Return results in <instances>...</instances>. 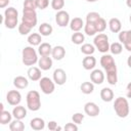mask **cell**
Listing matches in <instances>:
<instances>
[{
    "instance_id": "obj_1",
    "label": "cell",
    "mask_w": 131,
    "mask_h": 131,
    "mask_svg": "<svg viewBox=\"0 0 131 131\" xmlns=\"http://www.w3.org/2000/svg\"><path fill=\"white\" fill-rule=\"evenodd\" d=\"M114 110L119 118H126L130 113V106L128 100L121 96L116 98L114 102Z\"/></svg>"
},
{
    "instance_id": "obj_2",
    "label": "cell",
    "mask_w": 131,
    "mask_h": 131,
    "mask_svg": "<svg viewBox=\"0 0 131 131\" xmlns=\"http://www.w3.org/2000/svg\"><path fill=\"white\" fill-rule=\"evenodd\" d=\"M21 57H23V63L28 67L34 66L39 60L37 51L33 48V46L24 47V49L21 51Z\"/></svg>"
},
{
    "instance_id": "obj_3",
    "label": "cell",
    "mask_w": 131,
    "mask_h": 131,
    "mask_svg": "<svg viewBox=\"0 0 131 131\" xmlns=\"http://www.w3.org/2000/svg\"><path fill=\"white\" fill-rule=\"evenodd\" d=\"M26 100H27V106L30 111L37 112V111L40 110V107H41V98H40V94H39L38 91H36V90L29 91L27 93Z\"/></svg>"
},
{
    "instance_id": "obj_4",
    "label": "cell",
    "mask_w": 131,
    "mask_h": 131,
    "mask_svg": "<svg viewBox=\"0 0 131 131\" xmlns=\"http://www.w3.org/2000/svg\"><path fill=\"white\" fill-rule=\"evenodd\" d=\"M93 45L99 52L106 53L110 50V42L107 35L103 33H99L98 35H96L93 40Z\"/></svg>"
},
{
    "instance_id": "obj_5",
    "label": "cell",
    "mask_w": 131,
    "mask_h": 131,
    "mask_svg": "<svg viewBox=\"0 0 131 131\" xmlns=\"http://www.w3.org/2000/svg\"><path fill=\"white\" fill-rule=\"evenodd\" d=\"M38 18H37V12L33 9H24L23 10V16H21V23L26 24L30 28H34L37 25Z\"/></svg>"
},
{
    "instance_id": "obj_6",
    "label": "cell",
    "mask_w": 131,
    "mask_h": 131,
    "mask_svg": "<svg viewBox=\"0 0 131 131\" xmlns=\"http://www.w3.org/2000/svg\"><path fill=\"white\" fill-rule=\"evenodd\" d=\"M100 64L106 73L117 71V66H116L115 59L111 54H103L100 57Z\"/></svg>"
},
{
    "instance_id": "obj_7",
    "label": "cell",
    "mask_w": 131,
    "mask_h": 131,
    "mask_svg": "<svg viewBox=\"0 0 131 131\" xmlns=\"http://www.w3.org/2000/svg\"><path fill=\"white\" fill-rule=\"evenodd\" d=\"M39 86L44 94H51L55 89V83L48 77H43L39 80Z\"/></svg>"
},
{
    "instance_id": "obj_8",
    "label": "cell",
    "mask_w": 131,
    "mask_h": 131,
    "mask_svg": "<svg viewBox=\"0 0 131 131\" xmlns=\"http://www.w3.org/2000/svg\"><path fill=\"white\" fill-rule=\"evenodd\" d=\"M55 21L57 24V26L63 28V27H67L68 25H70V14L68 11L66 10H59L57 11V13L55 14Z\"/></svg>"
},
{
    "instance_id": "obj_9",
    "label": "cell",
    "mask_w": 131,
    "mask_h": 131,
    "mask_svg": "<svg viewBox=\"0 0 131 131\" xmlns=\"http://www.w3.org/2000/svg\"><path fill=\"white\" fill-rule=\"evenodd\" d=\"M6 100L10 105H18L21 101V94L17 90H10L6 94Z\"/></svg>"
},
{
    "instance_id": "obj_10",
    "label": "cell",
    "mask_w": 131,
    "mask_h": 131,
    "mask_svg": "<svg viewBox=\"0 0 131 131\" xmlns=\"http://www.w3.org/2000/svg\"><path fill=\"white\" fill-rule=\"evenodd\" d=\"M119 41L122 43L126 50L131 52V30L122 31L119 33Z\"/></svg>"
},
{
    "instance_id": "obj_11",
    "label": "cell",
    "mask_w": 131,
    "mask_h": 131,
    "mask_svg": "<svg viewBox=\"0 0 131 131\" xmlns=\"http://www.w3.org/2000/svg\"><path fill=\"white\" fill-rule=\"evenodd\" d=\"M84 112L89 117H96V116L99 115L100 108H99V106L95 102L89 101V102L85 103V105H84Z\"/></svg>"
},
{
    "instance_id": "obj_12",
    "label": "cell",
    "mask_w": 131,
    "mask_h": 131,
    "mask_svg": "<svg viewBox=\"0 0 131 131\" xmlns=\"http://www.w3.org/2000/svg\"><path fill=\"white\" fill-rule=\"evenodd\" d=\"M67 79H68V77H67V73L64 72V70H62V69L54 70V72H53V81H54L55 84L61 86L67 82Z\"/></svg>"
},
{
    "instance_id": "obj_13",
    "label": "cell",
    "mask_w": 131,
    "mask_h": 131,
    "mask_svg": "<svg viewBox=\"0 0 131 131\" xmlns=\"http://www.w3.org/2000/svg\"><path fill=\"white\" fill-rule=\"evenodd\" d=\"M90 80L92 83L94 84H97V85H100L103 83L104 81V74L101 70H98V69H95L91 72L90 74Z\"/></svg>"
},
{
    "instance_id": "obj_14",
    "label": "cell",
    "mask_w": 131,
    "mask_h": 131,
    "mask_svg": "<svg viewBox=\"0 0 131 131\" xmlns=\"http://www.w3.org/2000/svg\"><path fill=\"white\" fill-rule=\"evenodd\" d=\"M28 77L31 81H39L42 78V73H41V69L37 68V67H30L28 72Z\"/></svg>"
},
{
    "instance_id": "obj_15",
    "label": "cell",
    "mask_w": 131,
    "mask_h": 131,
    "mask_svg": "<svg viewBox=\"0 0 131 131\" xmlns=\"http://www.w3.org/2000/svg\"><path fill=\"white\" fill-rule=\"evenodd\" d=\"M82 66L85 70H93L96 66V58L93 55H86L82 60Z\"/></svg>"
},
{
    "instance_id": "obj_16",
    "label": "cell",
    "mask_w": 131,
    "mask_h": 131,
    "mask_svg": "<svg viewBox=\"0 0 131 131\" xmlns=\"http://www.w3.org/2000/svg\"><path fill=\"white\" fill-rule=\"evenodd\" d=\"M38 66L42 71H48L52 67V58L50 56H41L38 60Z\"/></svg>"
},
{
    "instance_id": "obj_17",
    "label": "cell",
    "mask_w": 131,
    "mask_h": 131,
    "mask_svg": "<svg viewBox=\"0 0 131 131\" xmlns=\"http://www.w3.org/2000/svg\"><path fill=\"white\" fill-rule=\"evenodd\" d=\"M66 55V49L63 46H60V45H57V46H54L52 48V53H51V56L52 58H54L55 60H61Z\"/></svg>"
},
{
    "instance_id": "obj_18",
    "label": "cell",
    "mask_w": 131,
    "mask_h": 131,
    "mask_svg": "<svg viewBox=\"0 0 131 131\" xmlns=\"http://www.w3.org/2000/svg\"><path fill=\"white\" fill-rule=\"evenodd\" d=\"M12 116L14 119H18V120H23L27 117V110L25 106L23 105H15L12 110Z\"/></svg>"
},
{
    "instance_id": "obj_19",
    "label": "cell",
    "mask_w": 131,
    "mask_h": 131,
    "mask_svg": "<svg viewBox=\"0 0 131 131\" xmlns=\"http://www.w3.org/2000/svg\"><path fill=\"white\" fill-rule=\"evenodd\" d=\"M52 46L47 43V42H43L39 45L38 47V53L41 55V56H50L51 53H52Z\"/></svg>"
},
{
    "instance_id": "obj_20",
    "label": "cell",
    "mask_w": 131,
    "mask_h": 131,
    "mask_svg": "<svg viewBox=\"0 0 131 131\" xmlns=\"http://www.w3.org/2000/svg\"><path fill=\"white\" fill-rule=\"evenodd\" d=\"M84 27V21L81 17H74L70 21V29L73 32H80V30Z\"/></svg>"
},
{
    "instance_id": "obj_21",
    "label": "cell",
    "mask_w": 131,
    "mask_h": 131,
    "mask_svg": "<svg viewBox=\"0 0 131 131\" xmlns=\"http://www.w3.org/2000/svg\"><path fill=\"white\" fill-rule=\"evenodd\" d=\"M30 126L33 130L39 131L45 128V121L42 118H34L30 121Z\"/></svg>"
},
{
    "instance_id": "obj_22",
    "label": "cell",
    "mask_w": 131,
    "mask_h": 131,
    "mask_svg": "<svg viewBox=\"0 0 131 131\" xmlns=\"http://www.w3.org/2000/svg\"><path fill=\"white\" fill-rule=\"evenodd\" d=\"M108 28L111 30V32L113 33H120L121 29H122V24L121 20L117 17H113L110 19L108 21Z\"/></svg>"
},
{
    "instance_id": "obj_23",
    "label": "cell",
    "mask_w": 131,
    "mask_h": 131,
    "mask_svg": "<svg viewBox=\"0 0 131 131\" xmlns=\"http://www.w3.org/2000/svg\"><path fill=\"white\" fill-rule=\"evenodd\" d=\"M13 85L17 88V89H25L28 87L29 85V81L26 77L24 76H16L13 79Z\"/></svg>"
},
{
    "instance_id": "obj_24",
    "label": "cell",
    "mask_w": 131,
    "mask_h": 131,
    "mask_svg": "<svg viewBox=\"0 0 131 131\" xmlns=\"http://www.w3.org/2000/svg\"><path fill=\"white\" fill-rule=\"evenodd\" d=\"M100 98L104 101V102H110L114 99V92L111 88L108 87H104L100 90Z\"/></svg>"
},
{
    "instance_id": "obj_25",
    "label": "cell",
    "mask_w": 131,
    "mask_h": 131,
    "mask_svg": "<svg viewBox=\"0 0 131 131\" xmlns=\"http://www.w3.org/2000/svg\"><path fill=\"white\" fill-rule=\"evenodd\" d=\"M18 23V18L17 16H11V15H4V25L7 29H14L16 28Z\"/></svg>"
},
{
    "instance_id": "obj_26",
    "label": "cell",
    "mask_w": 131,
    "mask_h": 131,
    "mask_svg": "<svg viewBox=\"0 0 131 131\" xmlns=\"http://www.w3.org/2000/svg\"><path fill=\"white\" fill-rule=\"evenodd\" d=\"M41 34L39 33H32L29 35L28 37V42L31 46H39L41 44L42 38H41Z\"/></svg>"
},
{
    "instance_id": "obj_27",
    "label": "cell",
    "mask_w": 131,
    "mask_h": 131,
    "mask_svg": "<svg viewBox=\"0 0 131 131\" xmlns=\"http://www.w3.org/2000/svg\"><path fill=\"white\" fill-rule=\"evenodd\" d=\"M9 130L10 131H23L25 130V124L21 120L14 119L9 123Z\"/></svg>"
},
{
    "instance_id": "obj_28",
    "label": "cell",
    "mask_w": 131,
    "mask_h": 131,
    "mask_svg": "<svg viewBox=\"0 0 131 131\" xmlns=\"http://www.w3.org/2000/svg\"><path fill=\"white\" fill-rule=\"evenodd\" d=\"M52 31H53V28L48 23H43L39 26V33L42 36H50L52 34Z\"/></svg>"
},
{
    "instance_id": "obj_29",
    "label": "cell",
    "mask_w": 131,
    "mask_h": 131,
    "mask_svg": "<svg viewBox=\"0 0 131 131\" xmlns=\"http://www.w3.org/2000/svg\"><path fill=\"white\" fill-rule=\"evenodd\" d=\"M12 113L10 114L8 111H2L0 112V124L1 125H6L11 122L12 119Z\"/></svg>"
},
{
    "instance_id": "obj_30",
    "label": "cell",
    "mask_w": 131,
    "mask_h": 131,
    "mask_svg": "<svg viewBox=\"0 0 131 131\" xmlns=\"http://www.w3.org/2000/svg\"><path fill=\"white\" fill-rule=\"evenodd\" d=\"M82 93L84 94H91L94 90V83L92 82H83L80 86Z\"/></svg>"
},
{
    "instance_id": "obj_31",
    "label": "cell",
    "mask_w": 131,
    "mask_h": 131,
    "mask_svg": "<svg viewBox=\"0 0 131 131\" xmlns=\"http://www.w3.org/2000/svg\"><path fill=\"white\" fill-rule=\"evenodd\" d=\"M71 40H72V42H73L74 44H76V45H81V44L85 41V36H84V34L81 33V32H75V33L72 35Z\"/></svg>"
},
{
    "instance_id": "obj_32",
    "label": "cell",
    "mask_w": 131,
    "mask_h": 131,
    "mask_svg": "<svg viewBox=\"0 0 131 131\" xmlns=\"http://www.w3.org/2000/svg\"><path fill=\"white\" fill-rule=\"evenodd\" d=\"M95 51V46L90 43H85L81 46V52L85 55H92Z\"/></svg>"
},
{
    "instance_id": "obj_33",
    "label": "cell",
    "mask_w": 131,
    "mask_h": 131,
    "mask_svg": "<svg viewBox=\"0 0 131 131\" xmlns=\"http://www.w3.org/2000/svg\"><path fill=\"white\" fill-rule=\"evenodd\" d=\"M110 51L115 54V55H118V54H121L122 51H123V45L122 43L120 42H114L110 45Z\"/></svg>"
},
{
    "instance_id": "obj_34",
    "label": "cell",
    "mask_w": 131,
    "mask_h": 131,
    "mask_svg": "<svg viewBox=\"0 0 131 131\" xmlns=\"http://www.w3.org/2000/svg\"><path fill=\"white\" fill-rule=\"evenodd\" d=\"M84 32L88 36H94L97 33L96 28H95V24L86 23V25H84Z\"/></svg>"
},
{
    "instance_id": "obj_35",
    "label": "cell",
    "mask_w": 131,
    "mask_h": 131,
    "mask_svg": "<svg viewBox=\"0 0 131 131\" xmlns=\"http://www.w3.org/2000/svg\"><path fill=\"white\" fill-rule=\"evenodd\" d=\"M100 14L98 12H95V11H91L89 13H87L86 15V23H92V24H95L99 18H100Z\"/></svg>"
},
{
    "instance_id": "obj_36",
    "label": "cell",
    "mask_w": 131,
    "mask_h": 131,
    "mask_svg": "<svg viewBox=\"0 0 131 131\" xmlns=\"http://www.w3.org/2000/svg\"><path fill=\"white\" fill-rule=\"evenodd\" d=\"M106 80H107L108 84L115 86L117 84V82H118V74H117V71L116 72L106 73Z\"/></svg>"
},
{
    "instance_id": "obj_37",
    "label": "cell",
    "mask_w": 131,
    "mask_h": 131,
    "mask_svg": "<svg viewBox=\"0 0 131 131\" xmlns=\"http://www.w3.org/2000/svg\"><path fill=\"white\" fill-rule=\"evenodd\" d=\"M95 28H96V31L97 33H102L105 29H106V21L104 18L100 17L96 23H95Z\"/></svg>"
},
{
    "instance_id": "obj_38",
    "label": "cell",
    "mask_w": 131,
    "mask_h": 131,
    "mask_svg": "<svg viewBox=\"0 0 131 131\" xmlns=\"http://www.w3.org/2000/svg\"><path fill=\"white\" fill-rule=\"evenodd\" d=\"M64 6V0H51V7L54 10H61Z\"/></svg>"
},
{
    "instance_id": "obj_39",
    "label": "cell",
    "mask_w": 131,
    "mask_h": 131,
    "mask_svg": "<svg viewBox=\"0 0 131 131\" xmlns=\"http://www.w3.org/2000/svg\"><path fill=\"white\" fill-rule=\"evenodd\" d=\"M31 30H32V28H30L29 26H27L26 24H24V23H20L19 25H18V33L20 34V35H28L30 32H31Z\"/></svg>"
},
{
    "instance_id": "obj_40",
    "label": "cell",
    "mask_w": 131,
    "mask_h": 131,
    "mask_svg": "<svg viewBox=\"0 0 131 131\" xmlns=\"http://www.w3.org/2000/svg\"><path fill=\"white\" fill-rule=\"evenodd\" d=\"M36 1L35 0H25L24 1V9H33L36 10Z\"/></svg>"
},
{
    "instance_id": "obj_41",
    "label": "cell",
    "mask_w": 131,
    "mask_h": 131,
    "mask_svg": "<svg viewBox=\"0 0 131 131\" xmlns=\"http://www.w3.org/2000/svg\"><path fill=\"white\" fill-rule=\"evenodd\" d=\"M72 120H73V122L76 123L77 125H78V124H81V123L83 122V120H84V115H83L82 113H76V114L73 115Z\"/></svg>"
},
{
    "instance_id": "obj_42",
    "label": "cell",
    "mask_w": 131,
    "mask_h": 131,
    "mask_svg": "<svg viewBox=\"0 0 131 131\" xmlns=\"http://www.w3.org/2000/svg\"><path fill=\"white\" fill-rule=\"evenodd\" d=\"M35 1H36V6H37V8H39V9H41V10L47 8L48 5H49V0H35Z\"/></svg>"
},
{
    "instance_id": "obj_43",
    "label": "cell",
    "mask_w": 131,
    "mask_h": 131,
    "mask_svg": "<svg viewBox=\"0 0 131 131\" xmlns=\"http://www.w3.org/2000/svg\"><path fill=\"white\" fill-rule=\"evenodd\" d=\"M63 129L66 131H77L78 130V126L74 122L73 123H68V124H66V126L63 127Z\"/></svg>"
},
{
    "instance_id": "obj_44",
    "label": "cell",
    "mask_w": 131,
    "mask_h": 131,
    "mask_svg": "<svg viewBox=\"0 0 131 131\" xmlns=\"http://www.w3.org/2000/svg\"><path fill=\"white\" fill-rule=\"evenodd\" d=\"M47 127H48V129L50 131H56V129H57L58 126H57V123L55 121H50V122H48Z\"/></svg>"
},
{
    "instance_id": "obj_45",
    "label": "cell",
    "mask_w": 131,
    "mask_h": 131,
    "mask_svg": "<svg viewBox=\"0 0 131 131\" xmlns=\"http://www.w3.org/2000/svg\"><path fill=\"white\" fill-rule=\"evenodd\" d=\"M10 0H0V8H4L9 4Z\"/></svg>"
},
{
    "instance_id": "obj_46",
    "label": "cell",
    "mask_w": 131,
    "mask_h": 131,
    "mask_svg": "<svg viewBox=\"0 0 131 131\" xmlns=\"http://www.w3.org/2000/svg\"><path fill=\"white\" fill-rule=\"evenodd\" d=\"M126 90H127V97H128V98H131V82L127 85Z\"/></svg>"
},
{
    "instance_id": "obj_47",
    "label": "cell",
    "mask_w": 131,
    "mask_h": 131,
    "mask_svg": "<svg viewBox=\"0 0 131 131\" xmlns=\"http://www.w3.org/2000/svg\"><path fill=\"white\" fill-rule=\"evenodd\" d=\"M127 64H128V67L131 69V55L128 57V59H127Z\"/></svg>"
},
{
    "instance_id": "obj_48",
    "label": "cell",
    "mask_w": 131,
    "mask_h": 131,
    "mask_svg": "<svg viewBox=\"0 0 131 131\" xmlns=\"http://www.w3.org/2000/svg\"><path fill=\"white\" fill-rule=\"evenodd\" d=\"M126 5H127L129 8H131V0H126Z\"/></svg>"
},
{
    "instance_id": "obj_49",
    "label": "cell",
    "mask_w": 131,
    "mask_h": 131,
    "mask_svg": "<svg viewBox=\"0 0 131 131\" xmlns=\"http://www.w3.org/2000/svg\"><path fill=\"white\" fill-rule=\"evenodd\" d=\"M87 2H95V1H99V0H86Z\"/></svg>"
},
{
    "instance_id": "obj_50",
    "label": "cell",
    "mask_w": 131,
    "mask_h": 131,
    "mask_svg": "<svg viewBox=\"0 0 131 131\" xmlns=\"http://www.w3.org/2000/svg\"><path fill=\"white\" fill-rule=\"evenodd\" d=\"M129 20H130V23H131V14H130V17H129Z\"/></svg>"
}]
</instances>
